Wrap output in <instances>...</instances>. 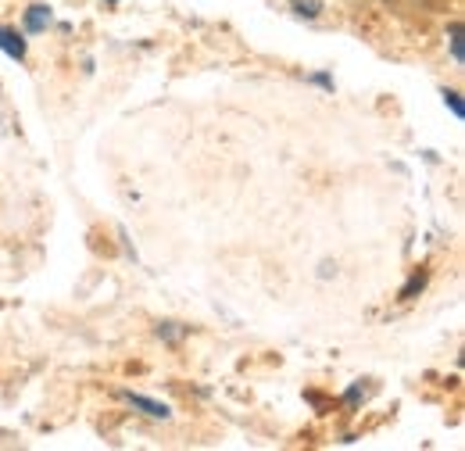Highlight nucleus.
Returning a JSON list of instances; mask_svg holds the SVG:
<instances>
[{"label": "nucleus", "mask_w": 465, "mask_h": 451, "mask_svg": "<svg viewBox=\"0 0 465 451\" xmlns=\"http://www.w3.org/2000/svg\"><path fill=\"white\" fill-rule=\"evenodd\" d=\"M122 397H125L133 408H140L143 416H154V419H169V405H162V401H151V397L133 395V391H125Z\"/></svg>", "instance_id": "obj_1"}, {"label": "nucleus", "mask_w": 465, "mask_h": 451, "mask_svg": "<svg viewBox=\"0 0 465 451\" xmlns=\"http://www.w3.org/2000/svg\"><path fill=\"white\" fill-rule=\"evenodd\" d=\"M0 51H4V55H11L15 61H22V57H25V40H22L15 29L0 25Z\"/></svg>", "instance_id": "obj_2"}, {"label": "nucleus", "mask_w": 465, "mask_h": 451, "mask_svg": "<svg viewBox=\"0 0 465 451\" xmlns=\"http://www.w3.org/2000/svg\"><path fill=\"white\" fill-rule=\"evenodd\" d=\"M47 22H51V11L47 7H29V15H25V29L29 33H44Z\"/></svg>", "instance_id": "obj_3"}, {"label": "nucleus", "mask_w": 465, "mask_h": 451, "mask_svg": "<svg viewBox=\"0 0 465 451\" xmlns=\"http://www.w3.org/2000/svg\"><path fill=\"white\" fill-rule=\"evenodd\" d=\"M448 36H451V55L459 65H465V44H462V22H455L451 29H448Z\"/></svg>", "instance_id": "obj_4"}, {"label": "nucleus", "mask_w": 465, "mask_h": 451, "mask_svg": "<svg viewBox=\"0 0 465 451\" xmlns=\"http://www.w3.org/2000/svg\"><path fill=\"white\" fill-rule=\"evenodd\" d=\"M158 337H165L169 344H179L183 330H179V323H162V326H158Z\"/></svg>", "instance_id": "obj_5"}, {"label": "nucleus", "mask_w": 465, "mask_h": 451, "mask_svg": "<svg viewBox=\"0 0 465 451\" xmlns=\"http://www.w3.org/2000/svg\"><path fill=\"white\" fill-rule=\"evenodd\" d=\"M293 7H297V15H308V18H315L319 15V0H293Z\"/></svg>", "instance_id": "obj_6"}, {"label": "nucleus", "mask_w": 465, "mask_h": 451, "mask_svg": "<svg viewBox=\"0 0 465 451\" xmlns=\"http://www.w3.org/2000/svg\"><path fill=\"white\" fill-rule=\"evenodd\" d=\"M444 101H448V108H451V112H455V118H465L462 97H459V94H455V90H448V94H444Z\"/></svg>", "instance_id": "obj_7"}, {"label": "nucleus", "mask_w": 465, "mask_h": 451, "mask_svg": "<svg viewBox=\"0 0 465 451\" xmlns=\"http://www.w3.org/2000/svg\"><path fill=\"white\" fill-rule=\"evenodd\" d=\"M422 283H426V273H419V276H415V280L408 283L405 290H401V297H411V294H415V290H419V286H422Z\"/></svg>", "instance_id": "obj_8"}]
</instances>
